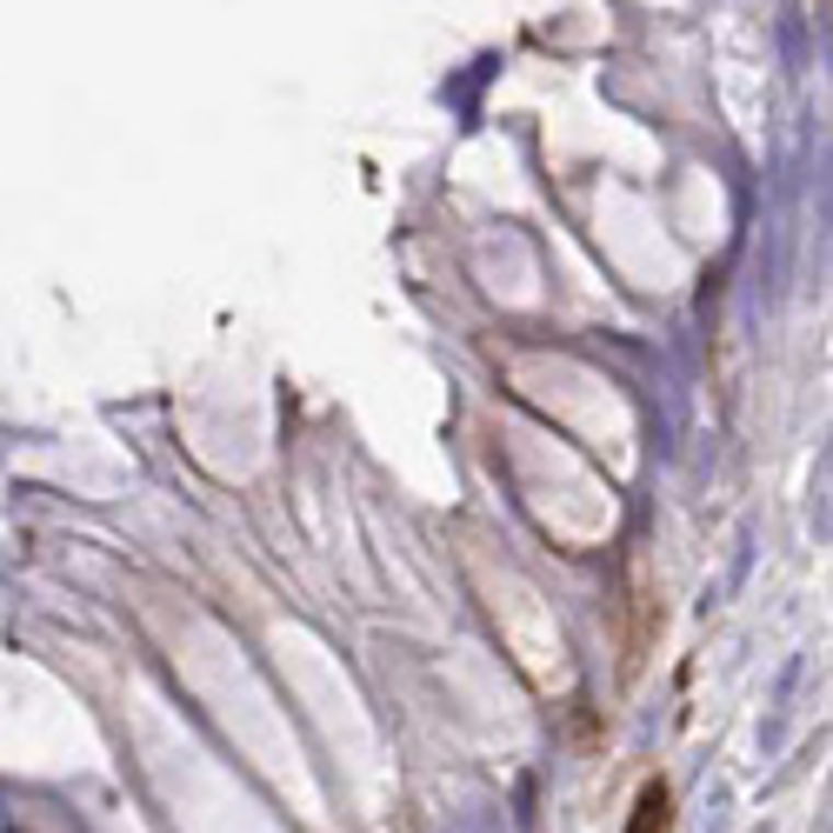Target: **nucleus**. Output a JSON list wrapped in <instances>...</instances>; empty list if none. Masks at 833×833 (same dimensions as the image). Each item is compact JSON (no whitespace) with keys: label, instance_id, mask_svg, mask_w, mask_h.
Returning a JSON list of instances; mask_svg holds the SVG:
<instances>
[{"label":"nucleus","instance_id":"nucleus-1","mask_svg":"<svg viewBox=\"0 0 833 833\" xmlns=\"http://www.w3.org/2000/svg\"><path fill=\"white\" fill-rule=\"evenodd\" d=\"M640 820H634V833H666V787L653 780L647 794H640V807H634Z\"/></svg>","mask_w":833,"mask_h":833}]
</instances>
